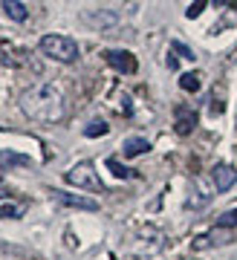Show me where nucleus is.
Here are the masks:
<instances>
[{"label":"nucleus","instance_id":"7","mask_svg":"<svg viewBox=\"0 0 237 260\" xmlns=\"http://www.w3.org/2000/svg\"><path fill=\"white\" fill-rule=\"evenodd\" d=\"M55 200L61 205H70V208H81V211H99V203L90 200V197L81 194H55Z\"/></svg>","mask_w":237,"mask_h":260},{"label":"nucleus","instance_id":"2","mask_svg":"<svg viewBox=\"0 0 237 260\" xmlns=\"http://www.w3.org/2000/svg\"><path fill=\"white\" fill-rule=\"evenodd\" d=\"M41 52L52 61H61V64H73L78 58V44L67 35H44L41 38Z\"/></svg>","mask_w":237,"mask_h":260},{"label":"nucleus","instance_id":"13","mask_svg":"<svg viewBox=\"0 0 237 260\" xmlns=\"http://www.w3.org/2000/svg\"><path fill=\"white\" fill-rule=\"evenodd\" d=\"M107 130H110L107 121L96 119V121H90V124L84 127V136H87V139H99V136H107Z\"/></svg>","mask_w":237,"mask_h":260},{"label":"nucleus","instance_id":"5","mask_svg":"<svg viewBox=\"0 0 237 260\" xmlns=\"http://www.w3.org/2000/svg\"><path fill=\"white\" fill-rule=\"evenodd\" d=\"M194 127H197V113L188 104H180L176 113H173V130H176V136H188Z\"/></svg>","mask_w":237,"mask_h":260},{"label":"nucleus","instance_id":"11","mask_svg":"<svg viewBox=\"0 0 237 260\" xmlns=\"http://www.w3.org/2000/svg\"><path fill=\"white\" fill-rule=\"evenodd\" d=\"M202 84V75L200 73H183L180 75V87H183L185 93H197Z\"/></svg>","mask_w":237,"mask_h":260},{"label":"nucleus","instance_id":"8","mask_svg":"<svg viewBox=\"0 0 237 260\" xmlns=\"http://www.w3.org/2000/svg\"><path fill=\"white\" fill-rule=\"evenodd\" d=\"M122 150H125V156H142V153H147L151 150V142L142 139V136H130V139H125V145H122Z\"/></svg>","mask_w":237,"mask_h":260},{"label":"nucleus","instance_id":"14","mask_svg":"<svg viewBox=\"0 0 237 260\" xmlns=\"http://www.w3.org/2000/svg\"><path fill=\"white\" fill-rule=\"evenodd\" d=\"M205 6H209V0H194L191 6H188V9H185V18H188V20L200 18L202 12H205Z\"/></svg>","mask_w":237,"mask_h":260},{"label":"nucleus","instance_id":"15","mask_svg":"<svg viewBox=\"0 0 237 260\" xmlns=\"http://www.w3.org/2000/svg\"><path fill=\"white\" fill-rule=\"evenodd\" d=\"M107 168L113 171V177H118V179H128L130 177V168H125L118 159H107Z\"/></svg>","mask_w":237,"mask_h":260},{"label":"nucleus","instance_id":"10","mask_svg":"<svg viewBox=\"0 0 237 260\" xmlns=\"http://www.w3.org/2000/svg\"><path fill=\"white\" fill-rule=\"evenodd\" d=\"M0 165H9V168L20 165V168H26V165H32V159H29V156H23V153H12V150H0Z\"/></svg>","mask_w":237,"mask_h":260},{"label":"nucleus","instance_id":"3","mask_svg":"<svg viewBox=\"0 0 237 260\" xmlns=\"http://www.w3.org/2000/svg\"><path fill=\"white\" fill-rule=\"evenodd\" d=\"M67 182L75 188H84V191H93V194H101L104 191V182L99 179V174L93 171L90 162H81V165H75L67 171Z\"/></svg>","mask_w":237,"mask_h":260},{"label":"nucleus","instance_id":"1","mask_svg":"<svg viewBox=\"0 0 237 260\" xmlns=\"http://www.w3.org/2000/svg\"><path fill=\"white\" fill-rule=\"evenodd\" d=\"M20 110L32 121L58 124V121L67 119V99L55 84L41 81V84H32L29 90H23V95H20Z\"/></svg>","mask_w":237,"mask_h":260},{"label":"nucleus","instance_id":"19","mask_svg":"<svg viewBox=\"0 0 237 260\" xmlns=\"http://www.w3.org/2000/svg\"><path fill=\"white\" fill-rule=\"evenodd\" d=\"M0 130H3V127H0Z\"/></svg>","mask_w":237,"mask_h":260},{"label":"nucleus","instance_id":"12","mask_svg":"<svg viewBox=\"0 0 237 260\" xmlns=\"http://www.w3.org/2000/svg\"><path fill=\"white\" fill-rule=\"evenodd\" d=\"M23 211H26L23 203H0V217H6V220H18V217H23Z\"/></svg>","mask_w":237,"mask_h":260},{"label":"nucleus","instance_id":"17","mask_svg":"<svg viewBox=\"0 0 237 260\" xmlns=\"http://www.w3.org/2000/svg\"><path fill=\"white\" fill-rule=\"evenodd\" d=\"M171 52H176V55H180V58H188V61H191V58H194V52H191V49L185 47V44H176V41H173V44H171Z\"/></svg>","mask_w":237,"mask_h":260},{"label":"nucleus","instance_id":"4","mask_svg":"<svg viewBox=\"0 0 237 260\" xmlns=\"http://www.w3.org/2000/svg\"><path fill=\"white\" fill-rule=\"evenodd\" d=\"M104 55V61H107L116 73H125V75H133L136 73V55L133 52H128V49H104L101 52Z\"/></svg>","mask_w":237,"mask_h":260},{"label":"nucleus","instance_id":"16","mask_svg":"<svg viewBox=\"0 0 237 260\" xmlns=\"http://www.w3.org/2000/svg\"><path fill=\"white\" fill-rule=\"evenodd\" d=\"M217 225H220V229H234V225H237V208H231V211L223 214V217L217 220Z\"/></svg>","mask_w":237,"mask_h":260},{"label":"nucleus","instance_id":"9","mask_svg":"<svg viewBox=\"0 0 237 260\" xmlns=\"http://www.w3.org/2000/svg\"><path fill=\"white\" fill-rule=\"evenodd\" d=\"M3 12H6V15H9L12 20H18V23H23V20L29 18L26 6H23L20 0H3Z\"/></svg>","mask_w":237,"mask_h":260},{"label":"nucleus","instance_id":"18","mask_svg":"<svg viewBox=\"0 0 237 260\" xmlns=\"http://www.w3.org/2000/svg\"><path fill=\"white\" fill-rule=\"evenodd\" d=\"M231 3H237V0H231Z\"/></svg>","mask_w":237,"mask_h":260},{"label":"nucleus","instance_id":"6","mask_svg":"<svg viewBox=\"0 0 237 260\" xmlns=\"http://www.w3.org/2000/svg\"><path fill=\"white\" fill-rule=\"evenodd\" d=\"M211 179H214V188L226 194L228 188L237 182V168H231V165H217L214 171H211Z\"/></svg>","mask_w":237,"mask_h":260}]
</instances>
